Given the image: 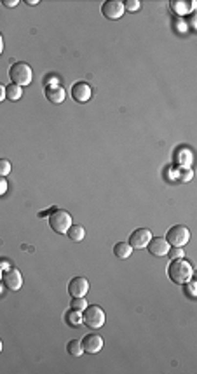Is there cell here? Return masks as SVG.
Wrapping results in <instances>:
<instances>
[{"label": "cell", "instance_id": "obj_1", "mask_svg": "<svg viewBox=\"0 0 197 374\" xmlns=\"http://www.w3.org/2000/svg\"><path fill=\"white\" fill-rule=\"evenodd\" d=\"M192 273H194L192 265L183 258L173 259L168 267V277L173 280L175 284H178V286H183V284L189 282V280L192 279Z\"/></svg>", "mask_w": 197, "mask_h": 374}, {"label": "cell", "instance_id": "obj_2", "mask_svg": "<svg viewBox=\"0 0 197 374\" xmlns=\"http://www.w3.org/2000/svg\"><path fill=\"white\" fill-rule=\"evenodd\" d=\"M9 77H11L12 80V84H16L20 85V87H23V85H30L32 84V79H33V72H32V68L28 66L26 63H14L11 68H9Z\"/></svg>", "mask_w": 197, "mask_h": 374}, {"label": "cell", "instance_id": "obj_3", "mask_svg": "<svg viewBox=\"0 0 197 374\" xmlns=\"http://www.w3.org/2000/svg\"><path fill=\"white\" fill-rule=\"evenodd\" d=\"M49 227L56 233H66V230L72 227V216L65 209H52L49 214Z\"/></svg>", "mask_w": 197, "mask_h": 374}, {"label": "cell", "instance_id": "obj_4", "mask_svg": "<svg viewBox=\"0 0 197 374\" xmlns=\"http://www.w3.org/2000/svg\"><path fill=\"white\" fill-rule=\"evenodd\" d=\"M105 312L101 307L98 305H91V307H86L84 313H82V324H86V327L89 329H100L105 326Z\"/></svg>", "mask_w": 197, "mask_h": 374}, {"label": "cell", "instance_id": "obj_5", "mask_svg": "<svg viewBox=\"0 0 197 374\" xmlns=\"http://www.w3.org/2000/svg\"><path fill=\"white\" fill-rule=\"evenodd\" d=\"M166 240H168L169 246L173 247H183L185 244H189L190 240V231L187 227L183 225H175L168 230L166 233Z\"/></svg>", "mask_w": 197, "mask_h": 374}, {"label": "cell", "instance_id": "obj_6", "mask_svg": "<svg viewBox=\"0 0 197 374\" xmlns=\"http://www.w3.org/2000/svg\"><path fill=\"white\" fill-rule=\"evenodd\" d=\"M2 282L7 289L18 291L23 286V277H21L18 268H7V270L2 271Z\"/></svg>", "mask_w": 197, "mask_h": 374}, {"label": "cell", "instance_id": "obj_7", "mask_svg": "<svg viewBox=\"0 0 197 374\" xmlns=\"http://www.w3.org/2000/svg\"><path fill=\"white\" fill-rule=\"evenodd\" d=\"M101 12H103V16L110 21L119 20V18H122V14H124V4H122L121 0H107L103 4V7H101Z\"/></svg>", "mask_w": 197, "mask_h": 374}, {"label": "cell", "instance_id": "obj_8", "mask_svg": "<svg viewBox=\"0 0 197 374\" xmlns=\"http://www.w3.org/2000/svg\"><path fill=\"white\" fill-rule=\"evenodd\" d=\"M89 291V280L84 277H75L68 282V294L72 298H86Z\"/></svg>", "mask_w": 197, "mask_h": 374}, {"label": "cell", "instance_id": "obj_9", "mask_svg": "<svg viewBox=\"0 0 197 374\" xmlns=\"http://www.w3.org/2000/svg\"><path fill=\"white\" fill-rule=\"evenodd\" d=\"M72 98L77 101V103H88L91 100V96H93V89L88 82H77V84L72 85Z\"/></svg>", "mask_w": 197, "mask_h": 374}, {"label": "cell", "instance_id": "obj_10", "mask_svg": "<svg viewBox=\"0 0 197 374\" xmlns=\"http://www.w3.org/2000/svg\"><path fill=\"white\" fill-rule=\"evenodd\" d=\"M150 239H152L150 230H147V228H138V230H134L133 233H131L128 244L133 247V249H143V247H147V244L150 242Z\"/></svg>", "mask_w": 197, "mask_h": 374}, {"label": "cell", "instance_id": "obj_11", "mask_svg": "<svg viewBox=\"0 0 197 374\" xmlns=\"http://www.w3.org/2000/svg\"><path fill=\"white\" fill-rule=\"evenodd\" d=\"M147 249H149V252L152 256H155V258H162V256L168 254L169 251V244L166 239H162V237H155V239H150V242L147 244Z\"/></svg>", "mask_w": 197, "mask_h": 374}, {"label": "cell", "instance_id": "obj_12", "mask_svg": "<svg viewBox=\"0 0 197 374\" xmlns=\"http://www.w3.org/2000/svg\"><path fill=\"white\" fill-rule=\"evenodd\" d=\"M81 343L86 353H98L103 348V338L98 334H88Z\"/></svg>", "mask_w": 197, "mask_h": 374}, {"label": "cell", "instance_id": "obj_13", "mask_svg": "<svg viewBox=\"0 0 197 374\" xmlns=\"http://www.w3.org/2000/svg\"><path fill=\"white\" fill-rule=\"evenodd\" d=\"M45 98H47L49 103L52 104H61L66 98V92L61 85L54 84V85H47L45 87Z\"/></svg>", "mask_w": 197, "mask_h": 374}, {"label": "cell", "instance_id": "obj_14", "mask_svg": "<svg viewBox=\"0 0 197 374\" xmlns=\"http://www.w3.org/2000/svg\"><path fill=\"white\" fill-rule=\"evenodd\" d=\"M194 2H189V0H171V4H169V7L173 9L176 14H180V16H185V14H189V12L194 11Z\"/></svg>", "mask_w": 197, "mask_h": 374}, {"label": "cell", "instance_id": "obj_15", "mask_svg": "<svg viewBox=\"0 0 197 374\" xmlns=\"http://www.w3.org/2000/svg\"><path fill=\"white\" fill-rule=\"evenodd\" d=\"M131 252H133V247L129 246L128 242H117L113 246V254L119 259H128L131 256Z\"/></svg>", "mask_w": 197, "mask_h": 374}, {"label": "cell", "instance_id": "obj_16", "mask_svg": "<svg viewBox=\"0 0 197 374\" xmlns=\"http://www.w3.org/2000/svg\"><path fill=\"white\" fill-rule=\"evenodd\" d=\"M66 235H68V239L73 240V242H81L86 237V230L81 225H72V227L66 230Z\"/></svg>", "mask_w": 197, "mask_h": 374}, {"label": "cell", "instance_id": "obj_17", "mask_svg": "<svg viewBox=\"0 0 197 374\" xmlns=\"http://www.w3.org/2000/svg\"><path fill=\"white\" fill-rule=\"evenodd\" d=\"M21 96H23V89L16 84H11V85H5V98L9 101H18L21 100Z\"/></svg>", "mask_w": 197, "mask_h": 374}, {"label": "cell", "instance_id": "obj_18", "mask_svg": "<svg viewBox=\"0 0 197 374\" xmlns=\"http://www.w3.org/2000/svg\"><path fill=\"white\" fill-rule=\"evenodd\" d=\"M65 320H66V324H68V326H72V327L81 326V324H82V313H81V312L72 310V308H70V310L66 312V315H65Z\"/></svg>", "mask_w": 197, "mask_h": 374}, {"label": "cell", "instance_id": "obj_19", "mask_svg": "<svg viewBox=\"0 0 197 374\" xmlns=\"http://www.w3.org/2000/svg\"><path fill=\"white\" fill-rule=\"evenodd\" d=\"M66 352H68L70 355H73V357H81V355L84 353L82 343L79 341V339H70V341L66 343Z\"/></svg>", "mask_w": 197, "mask_h": 374}, {"label": "cell", "instance_id": "obj_20", "mask_svg": "<svg viewBox=\"0 0 197 374\" xmlns=\"http://www.w3.org/2000/svg\"><path fill=\"white\" fill-rule=\"evenodd\" d=\"M86 307H88V299H84V298H73L72 303H70V308H72V310H77V312H84Z\"/></svg>", "mask_w": 197, "mask_h": 374}, {"label": "cell", "instance_id": "obj_21", "mask_svg": "<svg viewBox=\"0 0 197 374\" xmlns=\"http://www.w3.org/2000/svg\"><path fill=\"white\" fill-rule=\"evenodd\" d=\"M122 4H124V11H129V12H136L138 9L141 7L140 0H126Z\"/></svg>", "mask_w": 197, "mask_h": 374}, {"label": "cell", "instance_id": "obj_22", "mask_svg": "<svg viewBox=\"0 0 197 374\" xmlns=\"http://www.w3.org/2000/svg\"><path fill=\"white\" fill-rule=\"evenodd\" d=\"M168 254H169V258H171V259L185 258V252H183V247H169Z\"/></svg>", "mask_w": 197, "mask_h": 374}, {"label": "cell", "instance_id": "obj_23", "mask_svg": "<svg viewBox=\"0 0 197 374\" xmlns=\"http://www.w3.org/2000/svg\"><path fill=\"white\" fill-rule=\"evenodd\" d=\"M9 172H11V162L7 159H0V176L5 178Z\"/></svg>", "mask_w": 197, "mask_h": 374}, {"label": "cell", "instance_id": "obj_24", "mask_svg": "<svg viewBox=\"0 0 197 374\" xmlns=\"http://www.w3.org/2000/svg\"><path fill=\"white\" fill-rule=\"evenodd\" d=\"M178 174H180V176H178V179H180V181H183V183H187V181H190V179H192V171H190V169L189 167H183V169H180V172H178Z\"/></svg>", "mask_w": 197, "mask_h": 374}, {"label": "cell", "instance_id": "obj_25", "mask_svg": "<svg viewBox=\"0 0 197 374\" xmlns=\"http://www.w3.org/2000/svg\"><path fill=\"white\" fill-rule=\"evenodd\" d=\"M187 292H189L190 298L196 296V282H194V280H189V282H187Z\"/></svg>", "mask_w": 197, "mask_h": 374}, {"label": "cell", "instance_id": "obj_26", "mask_svg": "<svg viewBox=\"0 0 197 374\" xmlns=\"http://www.w3.org/2000/svg\"><path fill=\"white\" fill-rule=\"evenodd\" d=\"M5 191H7V181H5V178L0 176V195H4Z\"/></svg>", "mask_w": 197, "mask_h": 374}, {"label": "cell", "instance_id": "obj_27", "mask_svg": "<svg viewBox=\"0 0 197 374\" xmlns=\"http://www.w3.org/2000/svg\"><path fill=\"white\" fill-rule=\"evenodd\" d=\"M7 268H11V263H9L7 259L0 258V270L4 271V270H7Z\"/></svg>", "mask_w": 197, "mask_h": 374}, {"label": "cell", "instance_id": "obj_28", "mask_svg": "<svg viewBox=\"0 0 197 374\" xmlns=\"http://www.w3.org/2000/svg\"><path fill=\"white\" fill-rule=\"evenodd\" d=\"M2 4H4L5 7H16L18 0H2Z\"/></svg>", "mask_w": 197, "mask_h": 374}, {"label": "cell", "instance_id": "obj_29", "mask_svg": "<svg viewBox=\"0 0 197 374\" xmlns=\"http://www.w3.org/2000/svg\"><path fill=\"white\" fill-rule=\"evenodd\" d=\"M5 100V85L0 84V103Z\"/></svg>", "mask_w": 197, "mask_h": 374}, {"label": "cell", "instance_id": "obj_30", "mask_svg": "<svg viewBox=\"0 0 197 374\" xmlns=\"http://www.w3.org/2000/svg\"><path fill=\"white\" fill-rule=\"evenodd\" d=\"M24 4L26 5H37L39 4V0H24Z\"/></svg>", "mask_w": 197, "mask_h": 374}, {"label": "cell", "instance_id": "obj_31", "mask_svg": "<svg viewBox=\"0 0 197 374\" xmlns=\"http://www.w3.org/2000/svg\"><path fill=\"white\" fill-rule=\"evenodd\" d=\"M4 51V39H2V33H0V54Z\"/></svg>", "mask_w": 197, "mask_h": 374}, {"label": "cell", "instance_id": "obj_32", "mask_svg": "<svg viewBox=\"0 0 197 374\" xmlns=\"http://www.w3.org/2000/svg\"><path fill=\"white\" fill-rule=\"evenodd\" d=\"M0 353H2V341H0Z\"/></svg>", "mask_w": 197, "mask_h": 374}, {"label": "cell", "instance_id": "obj_33", "mask_svg": "<svg viewBox=\"0 0 197 374\" xmlns=\"http://www.w3.org/2000/svg\"><path fill=\"white\" fill-rule=\"evenodd\" d=\"M0 279H2V270H0Z\"/></svg>", "mask_w": 197, "mask_h": 374}, {"label": "cell", "instance_id": "obj_34", "mask_svg": "<svg viewBox=\"0 0 197 374\" xmlns=\"http://www.w3.org/2000/svg\"><path fill=\"white\" fill-rule=\"evenodd\" d=\"M0 291H2V287H0Z\"/></svg>", "mask_w": 197, "mask_h": 374}]
</instances>
